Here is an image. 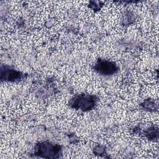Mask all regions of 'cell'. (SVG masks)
Listing matches in <instances>:
<instances>
[{
  "instance_id": "obj_1",
  "label": "cell",
  "mask_w": 159,
  "mask_h": 159,
  "mask_svg": "<svg viewBox=\"0 0 159 159\" xmlns=\"http://www.w3.org/2000/svg\"><path fill=\"white\" fill-rule=\"evenodd\" d=\"M98 98L95 95L81 93L75 95L69 101L70 106L76 110L89 111L97 104Z\"/></svg>"
},
{
  "instance_id": "obj_2",
  "label": "cell",
  "mask_w": 159,
  "mask_h": 159,
  "mask_svg": "<svg viewBox=\"0 0 159 159\" xmlns=\"http://www.w3.org/2000/svg\"><path fill=\"white\" fill-rule=\"evenodd\" d=\"M34 155L45 158H58L62 155L61 146L48 141H43L36 144Z\"/></svg>"
},
{
  "instance_id": "obj_3",
  "label": "cell",
  "mask_w": 159,
  "mask_h": 159,
  "mask_svg": "<svg viewBox=\"0 0 159 159\" xmlns=\"http://www.w3.org/2000/svg\"><path fill=\"white\" fill-rule=\"evenodd\" d=\"M94 71L102 76H111L119 71L118 65L112 61L99 58L94 65Z\"/></svg>"
},
{
  "instance_id": "obj_4",
  "label": "cell",
  "mask_w": 159,
  "mask_h": 159,
  "mask_svg": "<svg viewBox=\"0 0 159 159\" xmlns=\"http://www.w3.org/2000/svg\"><path fill=\"white\" fill-rule=\"evenodd\" d=\"M25 78V74L7 65H2L1 68V79L8 82H18Z\"/></svg>"
},
{
  "instance_id": "obj_5",
  "label": "cell",
  "mask_w": 159,
  "mask_h": 159,
  "mask_svg": "<svg viewBox=\"0 0 159 159\" xmlns=\"http://www.w3.org/2000/svg\"><path fill=\"white\" fill-rule=\"evenodd\" d=\"M155 127H151V128L148 129V130L146 132V134H145V135H147V137L148 139H153L155 138V135H156V136L158 135V130H157V131L155 132Z\"/></svg>"
},
{
  "instance_id": "obj_6",
  "label": "cell",
  "mask_w": 159,
  "mask_h": 159,
  "mask_svg": "<svg viewBox=\"0 0 159 159\" xmlns=\"http://www.w3.org/2000/svg\"><path fill=\"white\" fill-rule=\"evenodd\" d=\"M95 153H98V154H101L102 153H103L104 152V147H102V146H98L95 148Z\"/></svg>"
}]
</instances>
